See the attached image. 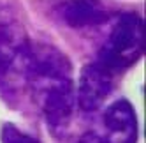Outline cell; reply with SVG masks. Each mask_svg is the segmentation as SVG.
<instances>
[{
    "instance_id": "obj_2",
    "label": "cell",
    "mask_w": 146,
    "mask_h": 143,
    "mask_svg": "<svg viewBox=\"0 0 146 143\" xmlns=\"http://www.w3.org/2000/svg\"><path fill=\"white\" fill-rule=\"evenodd\" d=\"M143 51V21L137 14H123L114 25L108 44L99 53V60L114 73H121L139 58Z\"/></svg>"
},
{
    "instance_id": "obj_5",
    "label": "cell",
    "mask_w": 146,
    "mask_h": 143,
    "mask_svg": "<svg viewBox=\"0 0 146 143\" xmlns=\"http://www.w3.org/2000/svg\"><path fill=\"white\" fill-rule=\"evenodd\" d=\"M106 136L104 143H135L137 136V120L135 111L125 99L113 103L102 117Z\"/></svg>"
},
{
    "instance_id": "obj_8",
    "label": "cell",
    "mask_w": 146,
    "mask_h": 143,
    "mask_svg": "<svg viewBox=\"0 0 146 143\" xmlns=\"http://www.w3.org/2000/svg\"><path fill=\"white\" fill-rule=\"evenodd\" d=\"M78 143H104V140L97 134H93V132H88V134H85Z\"/></svg>"
},
{
    "instance_id": "obj_4",
    "label": "cell",
    "mask_w": 146,
    "mask_h": 143,
    "mask_svg": "<svg viewBox=\"0 0 146 143\" xmlns=\"http://www.w3.org/2000/svg\"><path fill=\"white\" fill-rule=\"evenodd\" d=\"M116 74L118 73H114L106 64H102L99 58L83 69L76 96L81 110L85 111L97 110L104 103V99L109 96Z\"/></svg>"
},
{
    "instance_id": "obj_3",
    "label": "cell",
    "mask_w": 146,
    "mask_h": 143,
    "mask_svg": "<svg viewBox=\"0 0 146 143\" xmlns=\"http://www.w3.org/2000/svg\"><path fill=\"white\" fill-rule=\"evenodd\" d=\"M28 41L21 27L5 23L0 25V78L9 85L11 81H25V57Z\"/></svg>"
},
{
    "instance_id": "obj_1",
    "label": "cell",
    "mask_w": 146,
    "mask_h": 143,
    "mask_svg": "<svg viewBox=\"0 0 146 143\" xmlns=\"http://www.w3.org/2000/svg\"><path fill=\"white\" fill-rule=\"evenodd\" d=\"M25 83L32 88L51 131L55 134L64 132L76 104L70 64L65 55L46 44H30L25 58Z\"/></svg>"
},
{
    "instance_id": "obj_6",
    "label": "cell",
    "mask_w": 146,
    "mask_h": 143,
    "mask_svg": "<svg viewBox=\"0 0 146 143\" xmlns=\"http://www.w3.org/2000/svg\"><path fill=\"white\" fill-rule=\"evenodd\" d=\"M58 14L72 28L97 27L108 21V9L99 0H67L58 7Z\"/></svg>"
},
{
    "instance_id": "obj_7",
    "label": "cell",
    "mask_w": 146,
    "mask_h": 143,
    "mask_svg": "<svg viewBox=\"0 0 146 143\" xmlns=\"http://www.w3.org/2000/svg\"><path fill=\"white\" fill-rule=\"evenodd\" d=\"M2 143H39L35 138L28 136L27 132L19 131L13 124H5L2 129Z\"/></svg>"
}]
</instances>
